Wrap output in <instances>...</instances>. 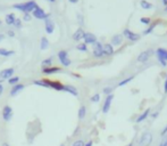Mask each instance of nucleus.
<instances>
[{"label": "nucleus", "mask_w": 167, "mask_h": 146, "mask_svg": "<svg viewBox=\"0 0 167 146\" xmlns=\"http://www.w3.org/2000/svg\"><path fill=\"white\" fill-rule=\"evenodd\" d=\"M38 5L36 4V1H27V2H24V4H15L14 5V8L18 9V11H23L24 14L25 13H29L30 14L31 11L33 13L34 9H36Z\"/></svg>", "instance_id": "obj_1"}, {"label": "nucleus", "mask_w": 167, "mask_h": 146, "mask_svg": "<svg viewBox=\"0 0 167 146\" xmlns=\"http://www.w3.org/2000/svg\"><path fill=\"white\" fill-rule=\"evenodd\" d=\"M152 143V135L150 132H143L141 135V138L138 141V146H149Z\"/></svg>", "instance_id": "obj_2"}, {"label": "nucleus", "mask_w": 167, "mask_h": 146, "mask_svg": "<svg viewBox=\"0 0 167 146\" xmlns=\"http://www.w3.org/2000/svg\"><path fill=\"white\" fill-rule=\"evenodd\" d=\"M58 58H59V61H60V63L64 65V66H70L71 65V59H70V57H68V54H67V52L66 50H60V52H58Z\"/></svg>", "instance_id": "obj_3"}, {"label": "nucleus", "mask_w": 167, "mask_h": 146, "mask_svg": "<svg viewBox=\"0 0 167 146\" xmlns=\"http://www.w3.org/2000/svg\"><path fill=\"white\" fill-rule=\"evenodd\" d=\"M13 114H14V112H13V109L10 107L9 105L4 106V109H2V119H4L6 122H8V121L11 120Z\"/></svg>", "instance_id": "obj_4"}, {"label": "nucleus", "mask_w": 167, "mask_h": 146, "mask_svg": "<svg viewBox=\"0 0 167 146\" xmlns=\"http://www.w3.org/2000/svg\"><path fill=\"white\" fill-rule=\"evenodd\" d=\"M123 36L127 38L128 40H131V41H138V40H140V34H137V33H134V32L130 31L128 29H125L124 32H123Z\"/></svg>", "instance_id": "obj_5"}, {"label": "nucleus", "mask_w": 167, "mask_h": 146, "mask_svg": "<svg viewBox=\"0 0 167 146\" xmlns=\"http://www.w3.org/2000/svg\"><path fill=\"white\" fill-rule=\"evenodd\" d=\"M33 16L38 18V20H45V18H48V14H46V11H43L41 7H36L34 11H33Z\"/></svg>", "instance_id": "obj_6"}, {"label": "nucleus", "mask_w": 167, "mask_h": 146, "mask_svg": "<svg viewBox=\"0 0 167 146\" xmlns=\"http://www.w3.org/2000/svg\"><path fill=\"white\" fill-rule=\"evenodd\" d=\"M93 56L97 58H100L102 56H105V54L102 52V45L99 41H97L94 43V49H93Z\"/></svg>", "instance_id": "obj_7"}, {"label": "nucleus", "mask_w": 167, "mask_h": 146, "mask_svg": "<svg viewBox=\"0 0 167 146\" xmlns=\"http://www.w3.org/2000/svg\"><path fill=\"white\" fill-rule=\"evenodd\" d=\"M113 98H114V95H108L105 99V103H104V106H102V112L104 113H108V111L110 109L111 106V102H113Z\"/></svg>", "instance_id": "obj_8"}, {"label": "nucleus", "mask_w": 167, "mask_h": 146, "mask_svg": "<svg viewBox=\"0 0 167 146\" xmlns=\"http://www.w3.org/2000/svg\"><path fill=\"white\" fill-rule=\"evenodd\" d=\"M152 54V50H144V52H142L139 56H138V62L140 63H146L150 58Z\"/></svg>", "instance_id": "obj_9"}, {"label": "nucleus", "mask_w": 167, "mask_h": 146, "mask_svg": "<svg viewBox=\"0 0 167 146\" xmlns=\"http://www.w3.org/2000/svg\"><path fill=\"white\" fill-rule=\"evenodd\" d=\"M13 74H14V68H5V70H2V71L0 72V78L2 79V80H6V79L9 80V79L13 77Z\"/></svg>", "instance_id": "obj_10"}, {"label": "nucleus", "mask_w": 167, "mask_h": 146, "mask_svg": "<svg viewBox=\"0 0 167 146\" xmlns=\"http://www.w3.org/2000/svg\"><path fill=\"white\" fill-rule=\"evenodd\" d=\"M84 42H85V45L88 43H90V45H94L97 42V36L93 34V33H85L84 34Z\"/></svg>", "instance_id": "obj_11"}, {"label": "nucleus", "mask_w": 167, "mask_h": 146, "mask_svg": "<svg viewBox=\"0 0 167 146\" xmlns=\"http://www.w3.org/2000/svg\"><path fill=\"white\" fill-rule=\"evenodd\" d=\"M102 52L105 54V56H111L114 54V47L111 43H106L102 46Z\"/></svg>", "instance_id": "obj_12"}, {"label": "nucleus", "mask_w": 167, "mask_h": 146, "mask_svg": "<svg viewBox=\"0 0 167 146\" xmlns=\"http://www.w3.org/2000/svg\"><path fill=\"white\" fill-rule=\"evenodd\" d=\"M84 34H85V33H84V30H83L82 27H79V29L74 32L73 39H74L75 41H80V40H82V39L84 38Z\"/></svg>", "instance_id": "obj_13"}, {"label": "nucleus", "mask_w": 167, "mask_h": 146, "mask_svg": "<svg viewBox=\"0 0 167 146\" xmlns=\"http://www.w3.org/2000/svg\"><path fill=\"white\" fill-rule=\"evenodd\" d=\"M48 84H49V88L55 89L57 91L64 90V84H61L60 82H57V81H48Z\"/></svg>", "instance_id": "obj_14"}, {"label": "nucleus", "mask_w": 167, "mask_h": 146, "mask_svg": "<svg viewBox=\"0 0 167 146\" xmlns=\"http://www.w3.org/2000/svg\"><path fill=\"white\" fill-rule=\"evenodd\" d=\"M24 89V84H17L15 86H13V88L10 90V96H16L20 91H22Z\"/></svg>", "instance_id": "obj_15"}, {"label": "nucleus", "mask_w": 167, "mask_h": 146, "mask_svg": "<svg viewBox=\"0 0 167 146\" xmlns=\"http://www.w3.org/2000/svg\"><path fill=\"white\" fill-rule=\"evenodd\" d=\"M45 22H46V32L48 34H51V33L54 32V30H55V24H54L52 21L49 20V18L45 20Z\"/></svg>", "instance_id": "obj_16"}, {"label": "nucleus", "mask_w": 167, "mask_h": 146, "mask_svg": "<svg viewBox=\"0 0 167 146\" xmlns=\"http://www.w3.org/2000/svg\"><path fill=\"white\" fill-rule=\"evenodd\" d=\"M61 70L60 68H57V66H50V68H42V72L45 73V74H54V73H57V72H60Z\"/></svg>", "instance_id": "obj_17"}, {"label": "nucleus", "mask_w": 167, "mask_h": 146, "mask_svg": "<svg viewBox=\"0 0 167 146\" xmlns=\"http://www.w3.org/2000/svg\"><path fill=\"white\" fill-rule=\"evenodd\" d=\"M64 91L70 93V94L73 95V96H77V95H79L77 89H76L74 86H71V84H66V86H64Z\"/></svg>", "instance_id": "obj_18"}, {"label": "nucleus", "mask_w": 167, "mask_h": 146, "mask_svg": "<svg viewBox=\"0 0 167 146\" xmlns=\"http://www.w3.org/2000/svg\"><path fill=\"white\" fill-rule=\"evenodd\" d=\"M123 41V36L122 34H116L111 38V45L113 46H119Z\"/></svg>", "instance_id": "obj_19"}, {"label": "nucleus", "mask_w": 167, "mask_h": 146, "mask_svg": "<svg viewBox=\"0 0 167 146\" xmlns=\"http://www.w3.org/2000/svg\"><path fill=\"white\" fill-rule=\"evenodd\" d=\"M15 21H16L15 14L10 13V14H8V15H6L5 22L7 23V24H8V25H14V24H15Z\"/></svg>", "instance_id": "obj_20"}, {"label": "nucleus", "mask_w": 167, "mask_h": 146, "mask_svg": "<svg viewBox=\"0 0 167 146\" xmlns=\"http://www.w3.org/2000/svg\"><path fill=\"white\" fill-rule=\"evenodd\" d=\"M150 112H151V110L147 109L146 111H144V112H143V113H142L141 115H140V116H139V118H138L137 120H135V122H137V123H139V122H142V121H144L148 118V116L150 115Z\"/></svg>", "instance_id": "obj_21"}, {"label": "nucleus", "mask_w": 167, "mask_h": 146, "mask_svg": "<svg viewBox=\"0 0 167 146\" xmlns=\"http://www.w3.org/2000/svg\"><path fill=\"white\" fill-rule=\"evenodd\" d=\"M157 58H162L167 62V50L164 48H158L157 49Z\"/></svg>", "instance_id": "obj_22"}, {"label": "nucleus", "mask_w": 167, "mask_h": 146, "mask_svg": "<svg viewBox=\"0 0 167 146\" xmlns=\"http://www.w3.org/2000/svg\"><path fill=\"white\" fill-rule=\"evenodd\" d=\"M14 54H15L14 50H7L5 48H0V56L8 57V56H11V55H14Z\"/></svg>", "instance_id": "obj_23"}, {"label": "nucleus", "mask_w": 167, "mask_h": 146, "mask_svg": "<svg viewBox=\"0 0 167 146\" xmlns=\"http://www.w3.org/2000/svg\"><path fill=\"white\" fill-rule=\"evenodd\" d=\"M33 84H36V86H41V87H45V88H49L48 80H36Z\"/></svg>", "instance_id": "obj_24"}, {"label": "nucleus", "mask_w": 167, "mask_h": 146, "mask_svg": "<svg viewBox=\"0 0 167 146\" xmlns=\"http://www.w3.org/2000/svg\"><path fill=\"white\" fill-rule=\"evenodd\" d=\"M85 114H86V109L84 105H82L80 110H79V119L80 120H83L84 118H85Z\"/></svg>", "instance_id": "obj_25"}, {"label": "nucleus", "mask_w": 167, "mask_h": 146, "mask_svg": "<svg viewBox=\"0 0 167 146\" xmlns=\"http://www.w3.org/2000/svg\"><path fill=\"white\" fill-rule=\"evenodd\" d=\"M40 47L42 50H46L47 48L49 47V41L47 38H41V43H40Z\"/></svg>", "instance_id": "obj_26"}, {"label": "nucleus", "mask_w": 167, "mask_h": 146, "mask_svg": "<svg viewBox=\"0 0 167 146\" xmlns=\"http://www.w3.org/2000/svg\"><path fill=\"white\" fill-rule=\"evenodd\" d=\"M140 5H141V7L143 9H147V11L152 8V5L149 1H147V0H141V1H140Z\"/></svg>", "instance_id": "obj_27"}, {"label": "nucleus", "mask_w": 167, "mask_h": 146, "mask_svg": "<svg viewBox=\"0 0 167 146\" xmlns=\"http://www.w3.org/2000/svg\"><path fill=\"white\" fill-rule=\"evenodd\" d=\"M51 64H52V58L51 57L47 58V59H45V61H42V66H43V68H50Z\"/></svg>", "instance_id": "obj_28"}, {"label": "nucleus", "mask_w": 167, "mask_h": 146, "mask_svg": "<svg viewBox=\"0 0 167 146\" xmlns=\"http://www.w3.org/2000/svg\"><path fill=\"white\" fill-rule=\"evenodd\" d=\"M133 79H134V75H132V77H130V78L124 79L123 81H121V82L118 84V87H123V86H125V84H127L128 82H131Z\"/></svg>", "instance_id": "obj_29"}, {"label": "nucleus", "mask_w": 167, "mask_h": 146, "mask_svg": "<svg viewBox=\"0 0 167 146\" xmlns=\"http://www.w3.org/2000/svg\"><path fill=\"white\" fill-rule=\"evenodd\" d=\"M18 81H20V78L18 77H11V78L8 80V84L10 86H15V84H18Z\"/></svg>", "instance_id": "obj_30"}, {"label": "nucleus", "mask_w": 167, "mask_h": 146, "mask_svg": "<svg viewBox=\"0 0 167 146\" xmlns=\"http://www.w3.org/2000/svg\"><path fill=\"white\" fill-rule=\"evenodd\" d=\"M77 50H80V52H86L88 50V47H86L85 43H80L77 47H76Z\"/></svg>", "instance_id": "obj_31"}, {"label": "nucleus", "mask_w": 167, "mask_h": 146, "mask_svg": "<svg viewBox=\"0 0 167 146\" xmlns=\"http://www.w3.org/2000/svg\"><path fill=\"white\" fill-rule=\"evenodd\" d=\"M156 25H157L156 23H153V24H151V25L149 26L147 30L144 31V34H149V33H151V32L153 31V29H155V26H156Z\"/></svg>", "instance_id": "obj_32"}, {"label": "nucleus", "mask_w": 167, "mask_h": 146, "mask_svg": "<svg viewBox=\"0 0 167 146\" xmlns=\"http://www.w3.org/2000/svg\"><path fill=\"white\" fill-rule=\"evenodd\" d=\"M100 100V95L99 94H96V95H93L91 97V102L92 103H98Z\"/></svg>", "instance_id": "obj_33"}, {"label": "nucleus", "mask_w": 167, "mask_h": 146, "mask_svg": "<svg viewBox=\"0 0 167 146\" xmlns=\"http://www.w3.org/2000/svg\"><path fill=\"white\" fill-rule=\"evenodd\" d=\"M72 146H85V143L83 141H81V139H79V141H75L73 144H72Z\"/></svg>", "instance_id": "obj_34"}, {"label": "nucleus", "mask_w": 167, "mask_h": 146, "mask_svg": "<svg viewBox=\"0 0 167 146\" xmlns=\"http://www.w3.org/2000/svg\"><path fill=\"white\" fill-rule=\"evenodd\" d=\"M102 93L106 94L107 96H108V95H111V93H113V88H111V87H106V88L102 90Z\"/></svg>", "instance_id": "obj_35"}, {"label": "nucleus", "mask_w": 167, "mask_h": 146, "mask_svg": "<svg viewBox=\"0 0 167 146\" xmlns=\"http://www.w3.org/2000/svg\"><path fill=\"white\" fill-rule=\"evenodd\" d=\"M140 21H141L142 24H150V22H151L149 17H141V20H140Z\"/></svg>", "instance_id": "obj_36"}, {"label": "nucleus", "mask_w": 167, "mask_h": 146, "mask_svg": "<svg viewBox=\"0 0 167 146\" xmlns=\"http://www.w3.org/2000/svg\"><path fill=\"white\" fill-rule=\"evenodd\" d=\"M159 146H167V135L164 136V138H162V141H160Z\"/></svg>", "instance_id": "obj_37"}, {"label": "nucleus", "mask_w": 167, "mask_h": 146, "mask_svg": "<svg viewBox=\"0 0 167 146\" xmlns=\"http://www.w3.org/2000/svg\"><path fill=\"white\" fill-rule=\"evenodd\" d=\"M31 18H32V17H31V15L29 14V13H25V14H24V16H23V20H24V21H26V22L31 21Z\"/></svg>", "instance_id": "obj_38"}, {"label": "nucleus", "mask_w": 167, "mask_h": 146, "mask_svg": "<svg viewBox=\"0 0 167 146\" xmlns=\"http://www.w3.org/2000/svg\"><path fill=\"white\" fill-rule=\"evenodd\" d=\"M14 25L17 27V29H20V26H22V22H20V18H16V21H15V24Z\"/></svg>", "instance_id": "obj_39"}, {"label": "nucleus", "mask_w": 167, "mask_h": 146, "mask_svg": "<svg viewBox=\"0 0 167 146\" xmlns=\"http://www.w3.org/2000/svg\"><path fill=\"white\" fill-rule=\"evenodd\" d=\"M158 61L160 62V64H162V66H166V65H167V62H166V61H164L162 58H158Z\"/></svg>", "instance_id": "obj_40"}, {"label": "nucleus", "mask_w": 167, "mask_h": 146, "mask_svg": "<svg viewBox=\"0 0 167 146\" xmlns=\"http://www.w3.org/2000/svg\"><path fill=\"white\" fill-rule=\"evenodd\" d=\"M166 135H167V125H166V127H165V128H164V129L162 130V137H164V136H166Z\"/></svg>", "instance_id": "obj_41"}, {"label": "nucleus", "mask_w": 167, "mask_h": 146, "mask_svg": "<svg viewBox=\"0 0 167 146\" xmlns=\"http://www.w3.org/2000/svg\"><path fill=\"white\" fill-rule=\"evenodd\" d=\"M8 36H10V38H13V36H15V32L11 31V30H9L8 31Z\"/></svg>", "instance_id": "obj_42"}, {"label": "nucleus", "mask_w": 167, "mask_h": 146, "mask_svg": "<svg viewBox=\"0 0 167 146\" xmlns=\"http://www.w3.org/2000/svg\"><path fill=\"white\" fill-rule=\"evenodd\" d=\"M164 91L167 94V77H166V80H165V84H164Z\"/></svg>", "instance_id": "obj_43"}, {"label": "nucleus", "mask_w": 167, "mask_h": 146, "mask_svg": "<svg viewBox=\"0 0 167 146\" xmlns=\"http://www.w3.org/2000/svg\"><path fill=\"white\" fill-rule=\"evenodd\" d=\"M2 91H4V87H2V84H0V96H1V94H2Z\"/></svg>", "instance_id": "obj_44"}, {"label": "nucleus", "mask_w": 167, "mask_h": 146, "mask_svg": "<svg viewBox=\"0 0 167 146\" xmlns=\"http://www.w3.org/2000/svg\"><path fill=\"white\" fill-rule=\"evenodd\" d=\"M151 116H152V119H156V118L158 116V112H156V113H153V114H152Z\"/></svg>", "instance_id": "obj_45"}, {"label": "nucleus", "mask_w": 167, "mask_h": 146, "mask_svg": "<svg viewBox=\"0 0 167 146\" xmlns=\"http://www.w3.org/2000/svg\"><path fill=\"white\" fill-rule=\"evenodd\" d=\"M92 141H88V143H85V146H92Z\"/></svg>", "instance_id": "obj_46"}, {"label": "nucleus", "mask_w": 167, "mask_h": 146, "mask_svg": "<svg viewBox=\"0 0 167 146\" xmlns=\"http://www.w3.org/2000/svg\"><path fill=\"white\" fill-rule=\"evenodd\" d=\"M70 2H72V4H76V2H79V0H68Z\"/></svg>", "instance_id": "obj_47"}, {"label": "nucleus", "mask_w": 167, "mask_h": 146, "mask_svg": "<svg viewBox=\"0 0 167 146\" xmlns=\"http://www.w3.org/2000/svg\"><path fill=\"white\" fill-rule=\"evenodd\" d=\"M4 38H5L4 34H0V41H1V40H4Z\"/></svg>", "instance_id": "obj_48"}, {"label": "nucleus", "mask_w": 167, "mask_h": 146, "mask_svg": "<svg viewBox=\"0 0 167 146\" xmlns=\"http://www.w3.org/2000/svg\"><path fill=\"white\" fill-rule=\"evenodd\" d=\"M162 4H164V5H165V7H166V6H167V0H162Z\"/></svg>", "instance_id": "obj_49"}, {"label": "nucleus", "mask_w": 167, "mask_h": 146, "mask_svg": "<svg viewBox=\"0 0 167 146\" xmlns=\"http://www.w3.org/2000/svg\"><path fill=\"white\" fill-rule=\"evenodd\" d=\"M1 146H9V144H8V143H2V145Z\"/></svg>", "instance_id": "obj_50"}, {"label": "nucleus", "mask_w": 167, "mask_h": 146, "mask_svg": "<svg viewBox=\"0 0 167 146\" xmlns=\"http://www.w3.org/2000/svg\"><path fill=\"white\" fill-rule=\"evenodd\" d=\"M48 1H50V2H55L56 0H48Z\"/></svg>", "instance_id": "obj_51"}, {"label": "nucleus", "mask_w": 167, "mask_h": 146, "mask_svg": "<svg viewBox=\"0 0 167 146\" xmlns=\"http://www.w3.org/2000/svg\"><path fill=\"white\" fill-rule=\"evenodd\" d=\"M127 146H133V143H131V144H130V145H127Z\"/></svg>", "instance_id": "obj_52"}, {"label": "nucleus", "mask_w": 167, "mask_h": 146, "mask_svg": "<svg viewBox=\"0 0 167 146\" xmlns=\"http://www.w3.org/2000/svg\"><path fill=\"white\" fill-rule=\"evenodd\" d=\"M165 11H167V6H166V7H165Z\"/></svg>", "instance_id": "obj_53"}, {"label": "nucleus", "mask_w": 167, "mask_h": 146, "mask_svg": "<svg viewBox=\"0 0 167 146\" xmlns=\"http://www.w3.org/2000/svg\"><path fill=\"white\" fill-rule=\"evenodd\" d=\"M0 24H1V20H0Z\"/></svg>", "instance_id": "obj_54"}, {"label": "nucleus", "mask_w": 167, "mask_h": 146, "mask_svg": "<svg viewBox=\"0 0 167 146\" xmlns=\"http://www.w3.org/2000/svg\"><path fill=\"white\" fill-rule=\"evenodd\" d=\"M60 146H64V145H60Z\"/></svg>", "instance_id": "obj_55"}]
</instances>
